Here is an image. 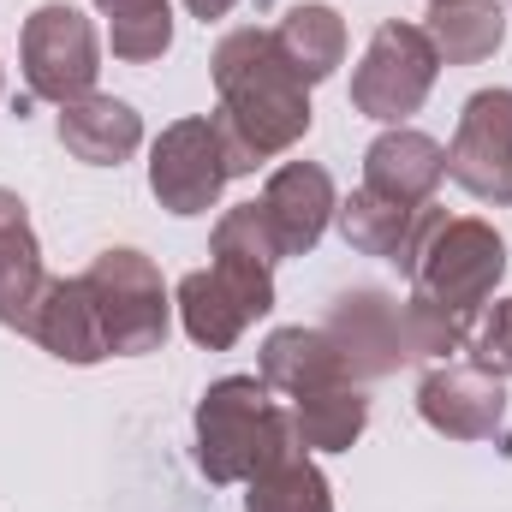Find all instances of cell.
<instances>
[{"mask_svg":"<svg viewBox=\"0 0 512 512\" xmlns=\"http://www.w3.org/2000/svg\"><path fill=\"white\" fill-rule=\"evenodd\" d=\"M209 268L185 274L173 304H179V322L197 346L209 352H227L239 346V334L251 328L256 316L274 310V262H280V239L262 215V203H239L215 221V239H209Z\"/></svg>","mask_w":512,"mask_h":512,"instance_id":"cell-1","label":"cell"},{"mask_svg":"<svg viewBox=\"0 0 512 512\" xmlns=\"http://www.w3.org/2000/svg\"><path fill=\"white\" fill-rule=\"evenodd\" d=\"M215 90H221V126L233 137V149L245 155V167L286 155L304 131H310V84L292 72V60L280 54L274 30H227L215 42Z\"/></svg>","mask_w":512,"mask_h":512,"instance_id":"cell-2","label":"cell"},{"mask_svg":"<svg viewBox=\"0 0 512 512\" xmlns=\"http://www.w3.org/2000/svg\"><path fill=\"white\" fill-rule=\"evenodd\" d=\"M399 268H405L417 298H429L447 316L471 322L495 298V286L507 274V239L489 221H477V215H447V209L423 203Z\"/></svg>","mask_w":512,"mask_h":512,"instance_id":"cell-3","label":"cell"},{"mask_svg":"<svg viewBox=\"0 0 512 512\" xmlns=\"http://www.w3.org/2000/svg\"><path fill=\"white\" fill-rule=\"evenodd\" d=\"M304 453L292 411L268 399L262 376H221L197 399V465L209 483H251L262 465Z\"/></svg>","mask_w":512,"mask_h":512,"instance_id":"cell-4","label":"cell"},{"mask_svg":"<svg viewBox=\"0 0 512 512\" xmlns=\"http://www.w3.org/2000/svg\"><path fill=\"white\" fill-rule=\"evenodd\" d=\"M239 173H251V167L215 114L173 120L149 149V191L173 215H209L221 203L227 179H239Z\"/></svg>","mask_w":512,"mask_h":512,"instance_id":"cell-5","label":"cell"},{"mask_svg":"<svg viewBox=\"0 0 512 512\" xmlns=\"http://www.w3.org/2000/svg\"><path fill=\"white\" fill-rule=\"evenodd\" d=\"M84 286H90V304L102 316V340H108V358H143V352H161L167 340V280L161 268L131 245L102 251L84 268Z\"/></svg>","mask_w":512,"mask_h":512,"instance_id":"cell-6","label":"cell"},{"mask_svg":"<svg viewBox=\"0 0 512 512\" xmlns=\"http://www.w3.org/2000/svg\"><path fill=\"white\" fill-rule=\"evenodd\" d=\"M18 60H24V84L36 102H78L96 90V72H102V42H96V24L66 6V0H48L24 18V36H18Z\"/></svg>","mask_w":512,"mask_h":512,"instance_id":"cell-7","label":"cell"},{"mask_svg":"<svg viewBox=\"0 0 512 512\" xmlns=\"http://www.w3.org/2000/svg\"><path fill=\"white\" fill-rule=\"evenodd\" d=\"M435 72H441V54H435L429 30L387 18L382 30L370 36L358 72H352V108L382 120V126H399L405 114H417L429 102Z\"/></svg>","mask_w":512,"mask_h":512,"instance_id":"cell-8","label":"cell"},{"mask_svg":"<svg viewBox=\"0 0 512 512\" xmlns=\"http://www.w3.org/2000/svg\"><path fill=\"white\" fill-rule=\"evenodd\" d=\"M447 173L477 197L512 209V90H477L447 143Z\"/></svg>","mask_w":512,"mask_h":512,"instance_id":"cell-9","label":"cell"},{"mask_svg":"<svg viewBox=\"0 0 512 512\" xmlns=\"http://www.w3.org/2000/svg\"><path fill=\"white\" fill-rule=\"evenodd\" d=\"M328 340L346 364L352 382H382L405 358V328H399V298H387L382 286H352L328 304Z\"/></svg>","mask_w":512,"mask_h":512,"instance_id":"cell-10","label":"cell"},{"mask_svg":"<svg viewBox=\"0 0 512 512\" xmlns=\"http://www.w3.org/2000/svg\"><path fill=\"white\" fill-rule=\"evenodd\" d=\"M417 411L447 441H489L507 423V387L501 376H483L471 364H435L417 382Z\"/></svg>","mask_w":512,"mask_h":512,"instance_id":"cell-11","label":"cell"},{"mask_svg":"<svg viewBox=\"0 0 512 512\" xmlns=\"http://www.w3.org/2000/svg\"><path fill=\"white\" fill-rule=\"evenodd\" d=\"M334 209H340L334 179H328V167H316V161H286V167H274V179H268V191H262V215H268V227H274V239H280V256L310 251V245L328 233Z\"/></svg>","mask_w":512,"mask_h":512,"instance_id":"cell-12","label":"cell"},{"mask_svg":"<svg viewBox=\"0 0 512 512\" xmlns=\"http://www.w3.org/2000/svg\"><path fill=\"white\" fill-rule=\"evenodd\" d=\"M441 179H447V149H441L429 131L393 126L364 149V191L393 197V203H405V209H423Z\"/></svg>","mask_w":512,"mask_h":512,"instance_id":"cell-13","label":"cell"},{"mask_svg":"<svg viewBox=\"0 0 512 512\" xmlns=\"http://www.w3.org/2000/svg\"><path fill=\"white\" fill-rule=\"evenodd\" d=\"M48 292V268H42V245L30 227V209L18 191L0 185V322L30 334V316Z\"/></svg>","mask_w":512,"mask_h":512,"instance_id":"cell-14","label":"cell"},{"mask_svg":"<svg viewBox=\"0 0 512 512\" xmlns=\"http://www.w3.org/2000/svg\"><path fill=\"white\" fill-rule=\"evenodd\" d=\"M30 340H36L42 352H54L60 364H102V358H108L102 316H96V304H90L84 274H78V280H48L36 316H30Z\"/></svg>","mask_w":512,"mask_h":512,"instance_id":"cell-15","label":"cell"},{"mask_svg":"<svg viewBox=\"0 0 512 512\" xmlns=\"http://www.w3.org/2000/svg\"><path fill=\"white\" fill-rule=\"evenodd\" d=\"M262 382L268 393H286V399H304V393H322V387L352 382L328 328H274L262 340Z\"/></svg>","mask_w":512,"mask_h":512,"instance_id":"cell-16","label":"cell"},{"mask_svg":"<svg viewBox=\"0 0 512 512\" xmlns=\"http://www.w3.org/2000/svg\"><path fill=\"white\" fill-rule=\"evenodd\" d=\"M60 143L66 155H78L84 167H120L131 149L143 143V120L137 108L120 102V96H78L60 108Z\"/></svg>","mask_w":512,"mask_h":512,"instance_id":"cell-17","label":"cell"},{"mask_svg":"<svg viewBox=\"0 0 512 512\" xmlns=\"http://www.w3.org/2000/svg\"><path fill=\"white\" fill-rule=\"evenodd\" d=\"M364 429H370V399H364L358 382L292 399V435H298L304 453H346Z\"/></svg>","mask_w":512,"mask_h":512,"instance_id":"cell-18","label":"cell"},{"mask_svg":"<svg viewBox=\"0 0 512 512\" xmlns=\"http://www.w3.org/2000/svg\"><path fill=\"white\" fill-rule=\"evenodd\" d=\"M274 42H280V54L292 60V72H298L304 84H322V78H334L340 60H346V18H340L334 6H322V0H304V6H292V12L280 18Z\"/></svg>","mask_w":512,"mask_h":512,"instance_id":"cell-19","label":"cell"},{"mask_svg":"<svg viewBox=\"0 0 512 512\" xmlns=\"http://www.w3.org/2000/svg\"><path fill=\"white\" fill-rule=\"evenodd\" d=\"M423 30L447 66H477L507 42V12L495 0H435Z\"/></svg>","mask_w":512,"mask_h":512,"instance_id":"cell-20","label":"cell"},{"mask_svg":"<svg viewBox=\"0 0 512 512\" xmlns=\"http://www.w3.org/2000/svg\"><path fill=\"white\" fill-rule=\"evenodd\" d=\"M340 233H346V245L358 256H387V262H399L405 245H411V227H417V209H405V203H393V197H376V191H352L340 209Z\"/></svg>","mask_w":512,"mask_h":512,"instance_id":"cell-21","label":"cell"},{"mask_svg":"<svg viewBox=\"0 0 512 512\" xmlns=\"http://www.w3.org/2000/svg\"><path fill=\"white\" fill-rule=\"evenodd\" d=\"M245 512H334L328 477L310 465V453H286L251 477Z\"/></svg>","mask_w":512,"mask_h":512,"instance_id":"cell-22","label":"cell"},{"mask_svg":"<svg viewBox=\"0 0 512 512\" xmlns=\"http://www.w3.org/2000/svg\"><path fill=\"white\" fill-rule=\"evenodd\" d=\"M108 12V42L114 54L143 66V60H161L173 48V6L167 0H96Z\"/></svg>","mask_w":512,"mask_h":512,"instance_id":"cell-23","label":"cell"},{"mask_svg":"<svg viewBox=\"0 0 512 512\" xmlns=\"http://www.w3.org/2000/svg\"><path fill=\"white\" fill-rule=\"evenodd\" d=\"M399 328H405V358H447V352H459L465 346V328L471 322H459V316H447L441 304H429V298H405L399 304Z\"/></svg>","mask_w":512,"mask_h":512,"instance_id":"cell-24","label":"cell"},{"mask_svg":"<svg viewBox=\"0 0 512 512\" xmlns=\"http://www.w3.org/2000/svg\"><path fill=\"white\" fill-rule=\"evenodd\" d=\"M459 352H471V370L507 382L512 376V298H495V304H483V310L471 316Z\"/></svg>","mask_w":512,"mask_h":512,"instance_id":"cell-25","label":"cell"},{"mask_svg":"<svg viewBox=\"0 0 512 512\" xmlns=\"http://www.w3.org/2000/svg\"><path fill=\"white\" fill-rule=\"evenodd\" d=\"M185 6H191V18H203V24H209V18H227L239 0H185Z\"/></svg>","mask_w":512,"mask_h":512,"instance_id":"cell-26","label":"cell"},{"mask_svg":"<svg viewBox=\"0 0 512 512\" xmlns=\"http://www.w3.org/2000/svg\"><path fill=\"white\" fill-rule=\"evenodd\" d=\"M429 6H435V0H429Z\"/></svg>","mask_w":512,"mask_h":512,"instance_id":"cell-27","label":"cell"}]
</instances>
